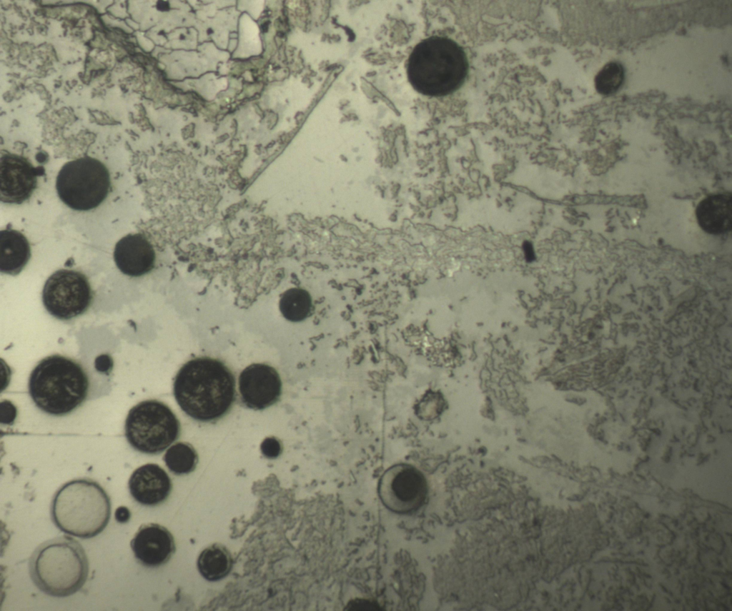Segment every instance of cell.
Listing matches in <instances>:
<instances>
[{
	"instance_id": "14",
	"label": "cell",
	"mask_w": 732,
	"mask_h": 611,
	"mask_svg": "<svg viewBox=\"0 0 732 611\" xmlns=\"http://www.w3.org/2000/svg\"><path fill=\"white\" fill-rule=\"evenodd\" d=\"M132 497L141 505L155 506L164 502L172 489L166 471L159 465L147 463L135 469L128 481Z\"/></svg>"
},
{
	"instance_id": "8",
	"label": "cell",
	"mask_w": 732,
	"mask_h": 611,
	"mask_svg": "<svg viewBox=\"0 0 732 611\" xmlns=\"http://www.w3.org/2000/svg\"><path fill=\"white\" fill-rule=\"evenodd\" d=\"M41 298L50 315L61 320H69L89 309L93 291L87 277L81 272L59 269L46 281Z\"/></svg>"
},
{
	"instance_id": "24",
	"label": "cell",
	"mask_w": 732,
	"mask_h": 611,
	"mask_svg": "<svg viewBox=\"0 0 732 611\" xmlns=\"http://www.w3.org/2000/svg\"><path fill=\"white\" fill-rule=\"evenodd\" d=\"M523 250L528 261H532L535 259V255L533 247V245L530 242H525L523 244Z\"/></svg>"
},
{
	"instance_id": "17",
	"label": "cell",
	"mask_w": 732,
	"mask_h": 611,
	"mask_svg": "<svg viewBox=\"0 0 732 611\" xmlns=\"http://www.w3.org/2000/svg\"><path fill=\"white\" fill-rule=\"evenodd\" d=\"M233 557L227 547L214 543L199 554L197 567L199 574L207 581L216 582L227 577L232 570Z\"/></svg>"
},
{
	"instance_id": "23",
	"label": "cell",
	"mask_w": 732,
	"mask_h": 611,
	"mask_svg": "<svg viewBox=\"0 0 732 611\" xmlns=\"http://www.w3.org/2000/svg\"><path fill=\"white\" fill-rule=\"evenodd\" d=\"M377 605H375L374 603L368 602L367 601L362 602V600H360V601H356L355 600V601H354V602H350V604H348V606L347 607V608H349V610H352H352H357V609H358V610H362V609H364V610H367V609H369V610H373V609L377 610Z\"/></svg>"
},
{
	"instance_id": "19",
	"label": "cell",
	"mask_w": 732,
	"mask_h": 611,
	"mask_svg": "<svg viewBox=\"0 0 732 611\" xmlns=\"http://www.w3.org/2000/svg\"><path fill=\"white\" fill-rule=\"evenodd\" d=\"M163 460L172 473L181 475L189 474L195 470L198 463V455L191 444L179 442L167 449Z\"/></svg>"
},
{
	"instance_id": "1",
	"label": "cell",
	"mask_w": 732,
	"mask_h": 611,
	"mask_svg": "<svg viewBox=\"0 0 732 611\" xmlns=\"http://www.w3.org/2000/svg\"><path fill=\"white\" fill-rule=\"evenodd\" d=\"M173 392L180 408L192 419L215 422L226 415L235 400V378L220 360L198 357L177 373Z\"/></svg>"
},
{
	"instance_id": "3",
	"label": "cell",
	"mask_w": 732,
	"mask_h": 611,
	"mask_svg": "<svg viewBox=\"0 0 732 611\" xmlns=\"http://www.w3.org/2000/svg\"><path fill=\"white\" fill-rule=\"evenodd\" d=\"M29 395L36 406L54 416L69 414L86 400L89 379L81 364L59 354L41 360L32 370L28 383Z\"/></svg>"
},
{
	"instance_id": "22",
	"label": "cell",
	"mask_w": 732,
	"mask_h": 611,
	"mask_svg": "<svg viewBox=\"0 0 732 611\" xmlns=\"http://www.w3.org/2000/svg\"><path fill=\"white\" fill-rule=\"evenodd\" d=\"M115 519L119 522H127L131 516L129 509L124 506H120L115 511Z\"/></svg>"
},
{
	"instance_id": "6",
	"label": "cell",
	"mask_w": 732,
	"mask_h": 611,
	"mask_svg": "<svg viewBox=\"0 0 732 611\" xmlns=\"http://www.w3.org/2000/svg\"><path fill=\"white\" fill-rule=\"evenodd\" d=\"M181 425L170 408L157 400H146L132 407L126 418L124 433L136 450L161 453L179 436Z\"/></svg>"
},
{
	"instance_id": "13",
	"label": "cell",
	"mask_w": 732,
	"mask_h": 611,
	"mask_svg": "<svg viewBox=\"0 0 732 611\" xmlns=\"http://www.w3.org/2000/svg\"><path fill=\"white\" fill-rule=\"evenodd\" d=\"M114 261L118 269L131 277H139L154 267L156 254L147 238L142 233H129L116 243Z\"/></svg>"
},
{
	"instance_id": "15",
	"label": "cell",
	"mask_w": 732,
	"mask_h": 611,
	"mask_svg": "<svg viewBox=\"0 0 732 611\" xmlns=\"http://www.w3.org/2000/svg\"><path fill=\"white\" fill-rule=\"evenodd\" d=\"M698 224L706 233L719 236L732 228V196L730 193L711 194L703 198L696 208Z\"/></svg>"
},
{
	"instance_id": "10",
	"label": "cell",
	"mask_w": 732,
	"mask_h": 611,
	"mask_svg": "<svg viewBox=\"0 0 732 611\" xmlns=\"http://www.w3.org/2000/svg\"><path fill=\"white\" fill-rule=\"evenodd\" d=\"M242 403L248 408L264 410L276 403L282 394V380L278 372L265 363H252L239 376Z\"/></svg>"
},
{
	"instance_id": "12",
	"label": "cell",
	"mask_w": 732,
	"mask_h": 611,
	"mask_svg": "<svg viewBox=\"0 0 732 611\" xmlns=\"http://www.w3.org/2000/svg\"><path fill=\"white\" fill-rule=\"evenodd\" d=\"M130 547L136 560L149 567L164 565L176 551L172 534L157 523L142 525L132 537Z\"/></svg>"
},
{
	"instance_id": "21",
	"label": "cell",
	"mask_w": 732,
	"mask_h": 611,
	"mask_svg": "<svg viewBox=\"0 0 732 611\" xmlns=\"http://www.w3.org/2000/svg\"><path fill=\"white\" fill-rule=\"evenodd\" d=\"M262 453L269 459L277 458L282 453L281 443L274 437L267 438L260 445Z\"/></svg>"
},
{
	"instance_id": "2",
	"label": "cell",
	"mask_w": 732,
	"mask_h": 611,
	"mask_svg": "<svg viewBox=\"0 0 732 611\" xmlns=\"http://www.w3.org/2000/svg\"><path fill=\"white\" fill-rule=\"evenodd\" d=\"M468 71L465 52L453 40L431 36L417 44L407 63V74L420 94L442 96L452 94L464 83Z\"/></svg>"
},
{
	"instance_id": "5",
	"label": "cell",
	"mask_w": 732,
	"mask_h": 611,
	"mask_svg": "<svg viewBox=\"0 0 732 611\" xmlns=\"http://www.w3.org/2000/svg\"><path fill=\"white\" fill-rule=\"evenodd\" d=\"M111 515V500L96 481L86 478L72 480L55 493L51 517L62 532L86 539L102 532Z\"/></svg>"
},
{
	"instance_id": "4",
	"label": "cell",
	"mask_w": 732,
	"mask_h": 611,
	"mask_svg": "<svg viewBox=\"0 0 732 611\" xmlns=\"http://www.w3.org/2000/svg\"><path fill=\"white\" fill-rule=\"evenodd\" d=\"M29 567L31 579L38 589L58 597L79 591L89 574L84 549L77 540L66 535L40 544L30 557Z\"/></svg>"
},
{
	"instance_id": "18",
	"label": "cell",
	"mask_w": 732,
	"mask_h": 611,
	"mask_svg": "<svg viewBox=\"0 0 732 611\" xmlns=\"http://www.w3.org/2000/svg\"><path fill=\"white\" fill-rule=\"evenodd\" d=\"M279 308L282 315L291 322H300L310 314L312 298L310 293L300 288H292L281 296Z\"/></svg>"
},
{
	"instance_id": "7",
	"label": "cell",
	"mask_w": 732,
	"mask_h": 611,
	"mask_svg": "<svg viewBox=\"0 0 732 611\" xmlns=\"http://www.w3.org/2000/svg\"><path fill=\"white\" fill-rule=\"evenodd\" d=\"M55 186L59 198L69 208L89 211L98 207L107 197L110 174L101 161L84 156L61 167Z\"/></svg>"
},
{
	"instance_id": "11",
	"label": "cell",
	"mask_w": 732,
	"mask_h": 611,
	"mask_svg": "<svg viewBox=\"0 0 732 611\" xmlns=\"http://www.w3.org/2000/svg\"><path fill=\"white\" fill-rule=\"evenodd\" d=\"M39 171L24 157L6 153L0 159V198L6 203L28 200L37 186Z\"/></svg>"
},
{
	"instance_id": "16",
	"label": "cell",
	"mask_w": 732,
	"mask_h": 611,
	"mask_svg": "<svg viewBox=\"0 0 732 611\" xmlns=\"http://www.w3.org/2000/svg\"><path fill=\"white\" fill-rule=\"evenodd\" d=\"M31 258L30 243L19 231L6 228L0 231V271L16 276Z\"/></svg>"
},
{
	"instance_id": "20",
	"label": "cell",
	"mask_w": 732,
	"mask_h": 611,
	"mask_svg": "<svg viewBox=\"0 0 732 611\" xmlns=\"http://www.w3.org/2000/svg\"><path fill=\"white\" fill-rule=\"evenodd\" d=\"M624 75V69L620 63L608 62L595 76V85L597 91L603 95L615 93L621 86Z\"/></svg>"
},
{
	"instance_id": "9",
	"label": "cell",
	"mask_w": 732,
	"mask_h": 611,
	"mask_svg": "<svg viewBox=\"0 0 732 611\" xmlns=\"http://www.w3.org/2000/svg\"><path fill=\"white\" fill-rule=\"evenodd\" d=\"M378 496L389 510L407 514L418 510L427 495V484L423 474L415 466L397 463L388 468L377 485Z\"/></svg>"
}]
</instances>
